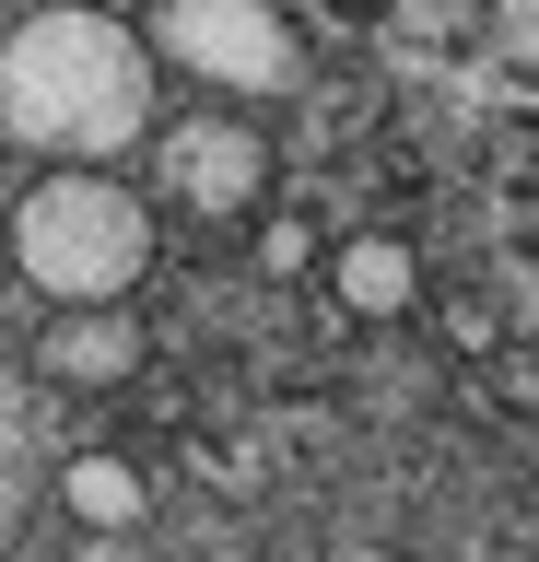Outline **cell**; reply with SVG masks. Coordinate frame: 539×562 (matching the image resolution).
<instances>
[{
    "mask_svg": "<svg viewBox=\"0 0 539 562\" xmlns=\"http://www.w3.org/2000/svg\"><path fill=\"white\" fill-rule=\"evenodd\" d=\"M153 35L142 12L106 0H36L0 24V140L24 165H117L142 153L165 94H153Z\"/></svg>",
    "mask_w": 539,
    "mask_h": 562,
    "instance_id": "cell-1",
    "label": "cell"
},
{
    "mask_svg": "<svg viewBox=\"0 0 539 562\" xmlns=\"http://www.w3.org/2000/svg\"><path fill=\"white\" fill-rule=\"evenodd\" d=\"M0 258L36 305H117L142 293L165 235H153V188H130L117 165H36L0 211Z\"/></svg>",
    "mask_w": 539,
    "mask_h": 562,
    "instance_id": "cell-2",
    "label": "cell"
},
{
    "mask_svg": "<svg viewBox=\"0 0 539 562\" xmlns=\"http://www.w3.org/2000/svg\"><path fill=\"white\" fill-rule=\"evenodd\" d=\"M142 35L177 82L235 94V105H282L317 82V35L282 0H142Z\"/></svg>",
    "mask_w": 539,
    "mask_h": 562,
    "instance_id": "cell-3",
    "label": "cell"
},
{
    "mask_svg": "<svg viewBox=\"0 0 539 562\" xmlns=\"http://www.w3.org/2000/svg\"><path fill=\"white\" fill-rule=\"evenodd\" d=\"M153 200L188 223H258L270 211V130L235 94H212L200 117H165L153 130Z\"/></svg>",
    "mask_w": 539,
    "mask_h": 562,
    "instance_id": "cell-4",
    "label": "cell"
},
{
    "mask_svg": "<svg viewBox=\"0 0 539 562\" xmlns=\"http://www.w3.org/2000/svg\"><path fill=\"white\" fill-rule=\"evenodd\" d=\"M142 363H153V328L130 316V293H117V305H59L36 328V375L71 386V398H106V386H130Z\"/></svg>",
    "mask_w": 539,
    "mask_h": 562,
    "instance_id": "cell-5",
    "label": "cell"
},
{
    "mask_svg": "<svg viewBox=\"0 0 539 562\" xmlns=\"http://www.w3.org/2000/svg\"><path fill=\"white\" fill-rule=\"evenodd\" d=\"M317 281H328V305L363 316V328L423 316V246H411V235H340V246L317 258Z\"/></svg>",
    "mask_w": 539,
    "mask_h": 562,
    "instance_id": "cell-6",
    "label": "cell"
},
{
    "mask_svg": "<svg viewBox=\"0 0 539 562\" xmlns=\"http://www.w3.org/2000/svg\"><path fill=\"white\" fill-rule=\"evenodd\" d=\"M59 516H82V527H142L153 516V469L142 457H117V446H82V457H59Z\"/></svg>",
    "mask_w": 539,
    "mask_h": 562,
    "instance_id": "cell-7",
    "label": "cell"
},
{
    "mask_svg": "<svg viewBox=\"0 0 539 562\" xmlns=\"http://www.w3.org/2000/svg\"><path fill=\"white\" fill-rule=\"evenodd\" d=\"M317 258H328V246H317V223H293V211H258V270H317Z\"/></svg>",
    "mask_w": 539,
    "mask_h": 562,
    "instance_id": "cell-8",
    "label": "cell"
},
{
    "mask_svg": "<svg viewBox=\"0 0 539 562\" xmlns=\"http://www.w3.org/2000/svg\"><path fill=\"white\" fill-rule=\"evenodd\" d=\"M434 328H446V351H469V363H493V351H504V316L481 305V293H458V305H434Z\"/></svg>",
    "mask_w": 539,
    "mask_h": 562,
    "instance_id": "cell-9",
    "label": "cell"
}]
</instances>
